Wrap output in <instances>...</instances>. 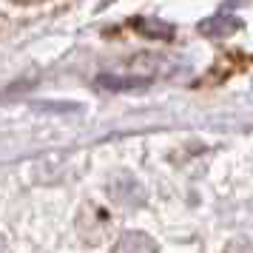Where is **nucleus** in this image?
Here are the masks:
<instances>
[{
	"mask_svg": "<svg viewBox=\"0 0 253 253\" xmlns=\"http://www.w3.org/2000/svg\"><path fill=\"white\" fill-rule=\"evenodd\" d=\"M14 3H40V0H14Z\"/></svg>",
	"mask_w": 253,
	"mask_h": 253,
	"instance_id": "1",
	"label": "nucleus"
}]
</instances>
